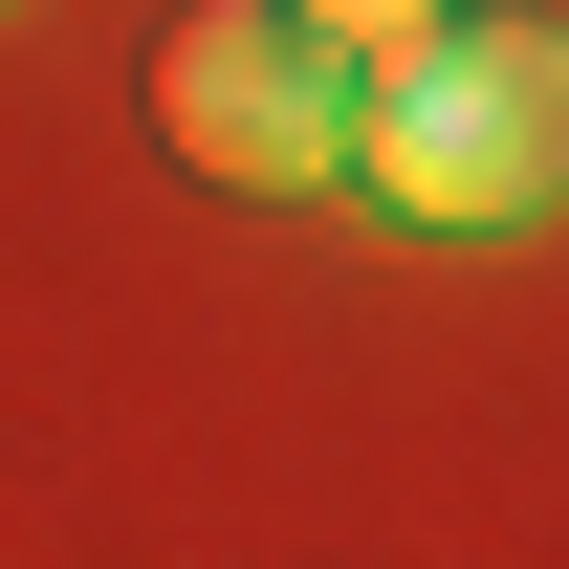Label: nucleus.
<instances>
[{
  "label": "nucleus",
  "instance_id": "1",
  "mask_svg": "<svg viewBox=\"0 0 569 569\" xmlns=\"http://www.w3.org/2000/svg\"><path fill=\"white\" fill-rule=\"evenodd\" d=\"M351 176L417 241H503L569 198V22H438L395 67H351Z\"/></svg>",
  "mask_w": 569,
  "mask_h": 569
},
{
  "label": "nucleus",
  "instance_id": "2",
  "mask_svg": "<svg viewBox=\"0 0 569 569\" xmlns=\"http://www.w3.org/2000/svg\"><path fill=\"white\" fill-rule=\"evenodd\" d=\"M153 132H176V176H219V198H329V176H351V67H329L284 0H198V22L153 44Z\"/></svg>",
  "mask_w": 569,
  "mask_h": 569
},
{
  "label": "nucleus",
  "instance_id": "3",
  "mask_svg": "<svg viewBox=\"0 0 569 569\" xmlns=\"http://www.w3.org/2000/svg\"><path fill=\"white\" fill-rule=\"evenodd\" d=\"M284 22H307V44H329V67H395V44H438V22H460V0H284Z\"/></svg>",
  "mask_w": 569,
  "mask_h": 569
}]
</instances>
